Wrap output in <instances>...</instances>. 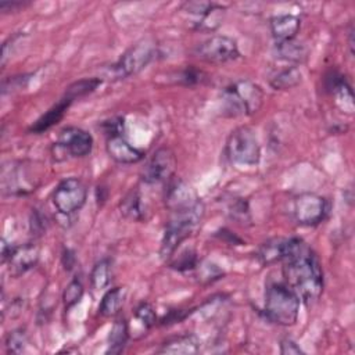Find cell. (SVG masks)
<instances>
[{"label":"cell","mask_w":355,"mask_h":355,"mask_svg":"<svg viewBox=\"0 0 355 355\" xmlns=\"http://www.w3.org/2000/svg\"><path fill=\"white\" fill-rule=\"evenodd\" d=\"M283 262L286 284L306 304L316 301L323 291V272L315 252L297 237L287 239Z\"/></svg>","instance_id":"obj_1"},{"label":"cell","mask_w":355,"mask_h":355,"mask_svg":"<svg viewBox=\"0 0 355 355\" xmlns=\"http://www.w3.org/2000/svg\"><path fill=\"white\" fill-rule=\"evenodd\" d=\"M204 209L202 201H198L193 207L171 212L161 240V258H171L178 247L196 232L202 220Z\"/></svg>","instance_id":"obj_2"},{"label":"cell","mask_w":355,"mask_h":355,"mask_svg":"<svg viewBox=\"0 0 355 355\" xmlns=\"http://www.w3.org/2000/svg\"><path fill=\"white\" fill-rule=\"evenodd\" d=\"M300 298L286 283L273 282L265 290V318L279 326H291L297 322Z\"/></svg>","instance_id":"obj_3"},{"label":"cell","mask_w":355,"mask_h":355,"mask_svg":"<svg viewBox=\"0 0 355 355\" xmlns=\"http://www.w3.org/2000/svg\"><path fill=\"white\" fill-rule=\"evenodd\" d=\"M263 103V92L252 80L241 79L227 86L222 93L223 111L229 116L252 115Z\"/></svg>","instance_id":"obj_4"},{"label":"cell","mask_w":355,"mask_h":355,"mask_svg":"<svg viewBox=\"0 0 355 355\" xmlns=\"http://www.w3.org/2000/svg\"><path fill=\"white\" fill-rule=\"evenodd\" d=\"M157 44L150 39H144L128 49L121 58L111 65L110 75L112 79H123L143 71L155 57Z\"/></svg>","instance_id":"obj_5"},{"label":"cell","mask_w":355,"mask_h":355,"mask_svg":"<svg viewBox=\"0 0 355 355\" xmlns=\"http://www.w3.org/2000/svg\"><path fill=\"white\" fill-rule=\"evenodd\" d=\"M226 155L237 165H257L261 158V147L254 130L248 126L234 129L226 141Z\"/></svg>","instance_id":"obj_6"},{"label":"cell","mask_w":355,"mask_h":355,"mask_svg":"<svg viewBox=\"0 0 355 355\" xmlns=\"http://www.w3.org/2000/svg\"><path fill=\"white\" fill-rule=\"evenodd\" d=\"M87 198V189L78 178L61 180L53 191V204L62 215H71L79 211Z\"/></svg>","instance_id":"obj_7"},{"label":"cell","mask_w":355,"mask_h":355,"mask_svg":"<svg viewBox=\"0 0 355 355\" xmlns=\"http://www.w3.org/2000/svg\"><path fill=\"white\" fill-rule=\"evenodd\" d=\"M196 57L211 64H223L240 57L237 42L225 35H214L194 49Z\"/></svg>","instance_id":"obj_8"},{"label":"cell","mask_w":355,"mask_h":355,"mask_svg":"<svg viewBox=\"0 0 355 355\" xmlns=\"http://www.w3.org/2000/svg\"><path fill=\"white\" fill-rule=\"evenodd\" d=\"M293 216L301 226L319 225L329 212V202L315 193H302L293 202Z\"/></svg>","instance_id":"obj_9"},{"label":"cell","mask_w":355,"mask_h":355,"mask_svg":"<svg viewBox=\"0 0 355 355\" xmlns=\"http://www.w3.org/2000/svg\"><path fill=\"white\" fill-rule=\"evenodd\" d=\"M93 147V137L86 130L76 128V126H68L64 128L57 141L53 146V154L55 158L58 155H71V157H85L92 151Z\"/></svg>","instance_id":"obj_10"},{"label":"cell","mask_w":355,"mask_h":355,"mask_svg":"<svg viewBox=\"0 0 355 355\" xmlns=\"http://www.w3.org/2000/svg\"><path fill=\"white\" fill-rule=\"evenodd\" d=\"M175 155L168 147H161L153 153L140 172V179L146 184L166 183L173 176Z\"/></svg>","instance_id":"obj_11"},{"label":"cell","mask_w":355,"mask_h":355,"mask_svg":"<svg viewBox=\"0 0 355 355\" xmlns=\"http://www.w3.org/2000/svg\"><path fill=\"white\" fill-rule=\"evenodd\" d=\"M164 200H165L166 208L171 212L193 207L198 201H201L189 183H186L183 179L175 178V176H172L166 182Z\"/></svg>","instance_id":"obj_12"},{"label":"cell","mask_w":355,"mask_h":355,"mask_svg":"<svg viewBox=\"0 0 355 355\" xmlns=\"http://www.w3.org/2000/svg\"><path fill=\"white\" fill-rule=\"evenodd\" d=\"M39 262V248L35 244L15 245L7 263L11 276L18 277L33 269Z\"/></svg>","instance_id":"obj_13"},{"label":"cell","mask_w":355,"mask_h":355,"mask_svg":"<svg viewBox=\"0 0 355 355\" xmlns=\"http://www.w3.org/2000/svg\"><path fill=\"white\" fill-rule=\"evenodd\" d=\"M324 86L326 90L331 94L336 96V104L337 107L347 112V114H352L354 112V96H352V90L351 86L348 85V82L345 80V78L337 72H330L326 76L324 80Z\"/></svg>","instance_id":"obj_14"},{"label":"cell","mask_w":355,"mask_h":355,"mask_svg":"<svg viewBox=\"0 0 355 355\" xmlns=\"http://www.w3.org/2000/svg\"><path fill=\"white\" fill-rule=\"evenodd\" d=\"M105 148L108 155L119 164H136L144 158V154L139 148L133 147L123 135L107 137Z\"/></svg>","instance_id":"obj_15"},{"label":"cell","mask_w":355,"mask_h":355,"mask_svg":"<svg viewBox=\"0 0 355 355\" xmlns=\"http://www.w3.org/2000/svg\"><path fill=\"white\" fill-rule=\"evenodd\" d=\"M226 8L216 3H208L207 7L193 18L191 25L193 29L200 32H214L216 28L220 26L225 18Z\"/></svg>","instance_id":"obj_16"},{"label":"cell","mask_w":355,"mask_h":355,"mask_svg":"<svg viewBox=\"0 0 355 355\" xmlns=\"http://www.w3.org/2000/svg\"><path fill=\"white\" fill-rule=\"evenodd\" d=\"M301 28L298 17L291 14H279L270 18V32L276 42H286L295 39Z\"/></svg>","instance_id":"obj_17"},{"label":"cell","mask_w":355,"mask_h":355,"mask_svg":"<svg viewBox=\"0 0 355 355\" xmlns=\"http://www.w3.org/2000/svg\"><path fill=\"white\" fill-rule=\"evenodd\" d=\"M200 343L194 334H180L164 341L158 349L159 354H196L198 352Z\"/></svg>","instance_id":"obj_18"},{"label":"cell","mask_w":355,"mask_h":355,"mask_svg":"<svg viewBox=\"0 0 355 355\" xmlns=\"http://www.w3.org/2000/svg\"><path fill=\"white\" fill-rule=\"evenodd\" d=\"M275 54L280 60H284L293 64H301L308 57V49L304 43L295 39H291L286 42H276Z\"/></svg>","instance_id":"obj_19"},{"label":"cell","mask_w":355,"mask_h":355,"mask_svg":"<svg viewBox=\"0 0 355 355\" xmlns=\"http://www.w3.org/2000/svg\"><path fill=\"white\" fill-rule=\"evenodd\" d=\"M69 105H71V101H69L68 98L62 97L55 105H53L46 114H43V115L29 128V132L42 133V132L50 129L51 126L57 125V123L62 119V116H64V114H65V111L68 110Z\"/></svg>","instance_id":"obj_20"},{"label":"cell","mask_w":355,"mask_h":355,"mask_svg":"<svg viewBox=\"0 0 355 355\" xmlns=\"http://www.w3.org/2000/svg\"><path fill=\"white\" fill-rule=\"evenodd\" d=\"M121 214L135 222H140L146 219V205L143 202L141 194L137 189H132L119 204Z\"/></svg>","instance_id":"obj_21"},{"label":"cell","mask_w":355,"mask_h":355,"mask_svg":"<svg viewBox=\"0 0 355 355\" xmlns=\"http://www.w3.org/2000/svg\"><path fill=\"white\" fill-rule=\"evenodd\" d=\"M301 71L295 65H290L275 71L269 76V85L275 90H288L298 86L301 83Z\"/></svg>","instance_id":"obj_22"},{"label":"cell","mask_w":355,"mask_h":355,"mask_svg":"<svg viewBox=\"0 0 355 355\" xmlns=\"http://www.w3.org/2000/svg\"><path fill=\"white\" fill-rule=\"evenodd\" d=\"M125 295H126V291L122 287L110 288L101 298V302L98 305V313L104 318H111L118 315L123 305Z\"/></svg>","instance_id":"obj_23"},{"label":"cell","mask_w":355,"mask_h":355,"mask_svg":"<svg viewBox=\"0 0 355 355\" xmlns=\"http://www.w3.org/2000/svg\"><path fill=\"white\" fill-rule=\"evenodd\" d=\"M286 241L287 239H270L261 244L257 252V258L259 259L261 263L269 265L275 263L277 261H282L286 250Z\"/></svg>","instance_id":"obj_24"},{"label":"cell","mask_w":355,"mask_h":355,"mask_svg":"<svg viewBox=\"0 0 355 355\" xmlns=\"http://www.w3.org/2000/svg\"><path fill=\"white\" fill-rule=\"evenodd\" d=\"M129 338V324L123 318H118L108 336L107 354H119L123 351Z\"/></svg>","instance_id":"obj_25"},{"label":"cell","mask_w":355,"mask_h":355,"mask_svg":"<svg viewBox=\"0 0 355 355\" xmlns=\"http://www.w3.org/2000/svg\"><path fill=\"white\" fill-rule=\"evenodd\" d=\"M101 85V79L100 78H85V79H79L76 82H73L72 85H69L65 90L64 97L68 98L71 103L76 98H82L87 94H90L92 92H94L98 86Z\"/></svg>","instance_id":"obj_26"},{"label":"cell","mask_w":355,"mask_h":355,"mask_svg":"<svg viewBox=\"0 0 355 355\" xmlns=\"http://www.w3.org/2000/svg\"><path fill=\"white\" fill-rule=\"evenodd\" d=\"M112 280V268L110 259L98 261L90 272V284L94 290H104Z\"/></svg>","instance_id":"obj_27"},{"label":"cell","mask_w":355,"mask_h":355,"mask_svg":"<svg viewBox=\"0 0 355 355\" xmlns=\"http://www.w3.org/2000/svg\"><path fill=\"white\" fill-rule=\"evenodd\" d=\"M6 349L7 352H14V354H21L25 351V347L28 344V334L25 329H15L10 331L6 337Z\"/></svg>","instance_id":"obj_28"},{"label":"cell","mask_w":355,"mask_h":355,"mask_svg":"<svg viewBox=\"0 0 355 355\" xmlns=\"http://www.w3.org/2000/svg\"><path fill=\"white\" fill-rule=\"evenodd\" d=\"M83 291H85V288H83V284H82L80 279L73 277V279L68 283V286L65 287L64 294H62V300H64L65 309H69V308H72L73 305H76V304L80 301V298H82V295H83Z\"/></svg>","instance_id":"obj_29"},{"label":"cell","mask_w":355,"mask_h":355,"mask_svg":"<svg viewBox=\"0 0 355 355\" xmlns=\"http://www.w3.org/2000/svg\"><path fill=\"white\" fill-rule=\"evenodd\" d=\"M135 319L147 330L150 327H153L157 322V316L155 312L153 309V306L147 302H141L136 309H135Z\"/></svg>","instance_id":"obj_30"},{"label":"cell","mask_w":355,"mask_h":355,"mask_svg":"<svg viewBox=\"0 0 355 355\" xmlns=\"http://www.w3.org/2000/svg\"><path fill=\"white\" fill-rule=\"evenodd\" d=\"M198 265V259H197V254L191 250H187L184 252H182L176 259H173L171 262V268L184 272V270H190L197 268Z\"/></svg>","instance_id":"obj_31"},{"label":"cell","mask_w":355,"mask_h":355,"mask_svg":"<svg viewBox=\"0 0 355 355\" xmlns=\"http://www.w3.org/2000/svg\"><path fill=\"white\" fill-rule=\"evenodd\" d=\"M176 76H178V83L184 86H193V85L201 83L205 79V73L201 69H197L193 67L184 68Z\"/></svg>","instance_id":"obj_32"},{"label":"cell","mask_w":355,"mask_h":355,"mask_svg":"<svg viewBox=\"0 0 355 355\" xmlns=\"http://www.w3.org/2000/svg\"><path fill=\"white\" fill-rule=\"evenodd\" d=\"M229 212L232 215L233 219L239 220V222H245L250 220V214H248V207L247 202L243 198H237L232 202V205L229 207Z\"/></svg>","instance_id":"obj_33"},{"label":"cell","mask_w":355,"mask_h":355,"mask_svg":"<svg viewBox=\"0 0 355 355\" xmlns=\"http://www.w3.org/2000/svg\"><path fill=\"white\" fill-rule=\"evenodd\" d=\"M101 128L107 137L122 135L123 133V118L114 116L111 119H107L101 123Z\"/></svg>","instance_id":"obj_34"},{"label":"cell","mask_w":355,"mask_h":355,"mask_svg":"<svg viewBox=\"0 0 355 355\" xmlns=\"http://www.w3.org/2000/svg\"><path fill=\"white\" fill-rule=\"evenodd\" d=\"M197 268H200V279L207 280V282H212L215 279H219V276H222L223 273L212 263H207V265H197Z\"/></svg>","instance_id":"obj_35"},{"label":"cell","mask_w":355,"mask_h":355,"mask_svg":"<svg viewBox=\"0 0 355 355\" xmlns=\"http://www.w3.org/2000/svg\"><path fill=\"white\" fill-rule=\"evenodd\" d=\"M280 352H282L283 355H291V354L298 355V354H304V351L300 348V345H298L294 340H291V338H288V337H286V338H283V340L280 341Z\"/></svg>","instance_id":"obj_36"},{"label":"cell","mask_w":355,"mask_h":355,"mask_svg":"<svg viewBox=\"0 0 355 355\" xmlns=\"http://www.w3.org/2000/svg\"><path fill=\"white\" fill-rule=\"evenodd\" d=\"M189 313H190V311H187V309H173V311H169V313L165 315V316L161 319V324H172V323L180 322V320H183Z\"/></svg>","instance_id":"obj_37"},{"label":"cell","mask_w":355,"mask_h":355,"mask_svg":"<svg viewBox=\"0 0 355 355\" xmlns=\"http://www.w3.org/2000/svg\"><path fill=\"white\" fill-rule=\"evenodd\" d=\"M29 3H25V1H1L0 3V10L3 12H11V11H17L19 8H24Z\"/></svg>","instance_id":"obj_38"},{"label":"cell","mask_w":355,"mask_h":355,"mask_svg":"<svg viewBox=\"0 0 355 355\" xmlns=\"http://www.w3.org/2000/svg\"><path fill=\"white\" fill-rule=\"evenodd\" d=\"M43 222H46V219L43 218V215H40L39 212H35V215H33V218L31 219V226H32V232L35 230H43L44 229V225L46 223H43Z\"/></svg>","instance_id":"obj_39"},{"label":"cell","mask_w":355,"mask_h":355,"mask_svg":"<svg viewBox=\"0 0 355 355\" xmlns=\"http://www.w3.org/2000/svg\"><path fill=\"white\" fill-rule=\"evenodd\" d=\"M62 265L67 270H71L75 265V255L71 250H65L62 254Z\"/></svg>","instance_id":"obj_40"}]
</instances>
